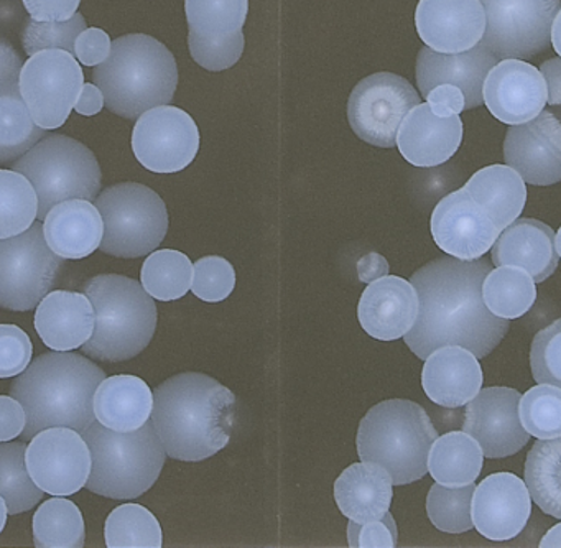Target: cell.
<instances>
[{
    "label": "cell",
    "instance_id": "cell-34",
    "mask_svg": "<svg viewBox=\"0 0 561 548\" xmlns=\"http://www.w3.org/2000/svg\"><path fill=\"white\" fill-rule=\"evenodd\" d=\"M482 300L495 317L517 320L537 300V288L530 274L520 267L501 265L492 269L482 282Z\"/></svg>",
    "mask_w": 561,
    "mask_h": 548
},
{
    "label": "cell",
    "instance_id": "cell-9",
    "mask_svg": "<svg viewBox=\"0 0 561 548\" xmlns=\"http://www.w3.org/2000/svg\"><path fill=\"white\" fill-rule=\"evenodd\" d=\"M104 222L100 249L114 258L136 259L156 251L169 231L165 202L149 186L119 183L96 198Z\"/></svg>",
    "mask_w": 561,
    "mask_h": 548
},
{
    "label": "cell",
    "instance_id": "cell-23",
    "mask_svg": "<svg viewBox=\"0 0 561 548\" xmlns=\"http://www.w3.org/2000/svg\"><path fill=\"white\" fill-rule=\"evenodd\" d=\"M419 315V295L412 282L383 275L370 282L357 305L360 327L369 336L396 341L405 336Z\"/></svg>",
    "mask_w": 561,
    "mask_h": 548
},
{
    "label": "cell",
    "instance_id": "cell-38",
    "mask_svg": "<svg viewBox=\"0 0 561 548\" xmlns=\"http://www.w3.org/2000/svg\"><path fill=\"white\" fill-rule=\"evenodd\" d=\"M140 278L150 297L160 301L179 300L192 287L193 264L183 252L163 249L146 259Z\"/></svg>",
    "mask_w": 561,
    "mask_h": 548
},
{
    "label": "cell",
    "instance_id": "cell-22",
    "mask_svg": "<svg viewBox=\"0 0 561 548\" xmlns=\"http://www.w3.org/2000/svg\"><path fill=\"white\" fill-rule=\"evenodd\" d=\"M499 58L479 42L462 54H438L423 47L416 58V83L423 98L438 84H455L465 94L466 110H476L484 104L482 87L491 68Z\"/></svg>",
    "mask_w": 561,
    "mask_h": 548
},
{
    "label": "cell",
    "instance_id": "cell-20",
    "mask_svg": "<svg viewBox=\"0 0 561 548\" xmlns=\"http://www.w3.org/2000/svg\"><path fill=\"white\" fill-rule=\"evenodd\" d=\"M531 514L527 484L512 472H495L476 486L472 494V525L492 541L517 537Z\"/></svg>",
    "mask_w": 561,
    "mask_h": 548
},
{
    "label": "cell",
    "instance_id": "cell-10",
    "mask_svg": "<svg viewBox=\"0 0 561 548\" xmlns=\"http://www.w3.org/2000/svg\"><path fill=\"white\" fill-rule=\"evenodd\" d=\"M64 261L48 248L41 222L14 238L0 239V308H37L57 284Z\"/></svg>",
    "mask_w": 561,
    "mask_h": 548
},
{
    "label": "cell",
    "instance_id": "cell-14",
    "mask_svg": "<svg viewBox=\"0 0 561 548\" xmlns=\"http://www.w3.org/2000/svg\"><path fill=\"white\" fill-rule=\"evenodd\" d=\"M198 149V127L180 107H152L134 127V156L150 172H182L195 160Z\"/></svg>",
    "mask_w": 561,
    "mask_h": 548
},
{
    "label": "cell",
    "instance_id": "cell-30",
    "mask_svg": "<svg viewBox=\"0 0 561 548\" xmlns=\"http://www.w3.org/2000/svg\"><path fill=\"white\" fill-rule=\"evenodd\" d=\"M152 410V390L140 377H106L94 393L98 422L116 432H134L146 425Z\"/></svg>",
    "mask_w": 561,
    "mask_h": 548
},
{
    "label": "cell",
    "instance_id": "cell-28",
    "mask_svg": "<svg viewBox=\"0 0 561 548\" xmlns=\"http://www.w3.org/2000/svg\"><path fill=\"white\" fill-rule=\"evenodd\" d=\"M44 235L55 254L78 261L100 248L104 236L103 216L90 199H67L48 212Z\"/></svg>",
    "mask_w": 561,
    "mask_h": 548
},
{
    "label": "cell",
    "instance_id": "cell-8",
    "mask_svg": "<svg viewBox=\"0 0 561 548\" xmlns=\"http://www.w3.org/2000/svg\"><path fill=\"white\" fill-rule=\"evenodd\" d=\"M12 170L31 180L38 196V221L67 199L98 198L103 182L100 162L84 144L55 134L35 144Z\"/></svg>",
    "mask_w": 561,
    "mask_h": 548
},
{
    "label": "cell",
    "instance_id": "cell-7",
    "mask_svg": "<svg viewBox=\"0 0 561 548\" xmlns=\"http://www.w3.org/2000/svg\"><path fill=\"white\" fill-rule=\"evenodd\" d=\"M81 435L91 449L87 488L110 499H136L149 491L165 465L167 452L153 423L116 432L93 422Z\"/></svg>",
    "mask_w": 561,
    "mask_h": 548
},
{
    "label": "cell",
    "instance_id": "cell-19",
    "mask_svg": "<svg viewBox=\"0 0 561 548\" xmlns=\"http://www.w3.org/2000/svg\"><path fill=\"white\" fill-rule=\"evenodd\" d=\"M482 100L489 113L508 126L528 123L547 104V83L538 68L517 58L497 61L485 77Z\"/></svg>",
    "mask_w": 561,
    "mask_h": 548
},
{
    "label": "cell",
    "instance_id": "cell-4",
    "mask_svg": "<svg viewBox=\"0 0 561 548\" xmlns=\"http://www.w3.org/2000/svg\"><path fill=\"white\" fill-rule=\"evenodd\" d=\"M93 80L111 113L137 119L152 107L172 103L179 68L162 42L130 34L113 42L107 60L94 68Z\"/></svg>",
    "mask_w": 561,
    "mask_h": 548
},
{
    "label": "cell",
    "instance_id": "cell-44",
    "mask_svg": "<svg viewBox=\"0 0 561 548\" xmlns=\"http://www.w3.org/2000/svg\"><path fill=\"white\" fill-rule=\"evenodd\" d=\"M87 28V21L78 12L67 22H38L31 18L25 22L22 45L31 57L44 50H65L75 55V42Z\"/></svg>",
    "mask_w": 561,
    "mask_h": 548
},
{
    "label": "cell",
    "instance_id": "cell-17",
    "mask_svg": "<svg viewBox=\"0 0 561 548\" xmlns=\"http://www.w3.org/2000/svg\"><path fill=\"white\" fill-rule=\"evenodd\" d=\"M504 160L535 186L561 182V123L550 111H541L528 123L508 127Z\"/></svg>",
    "mask_w": 561,
    "mask_h": 548
},
{
    "label": "cell",
    "instance_id": "cell-41",
    "mask_svg": "<svg viewBox=\"0 0 561 548\" xmlns=\"http://www.w3.org/2000/svg\"><path fill=\"white\" fill-rule=\"evenodd\" d=\"M190 32L205 38L228 37L242 31L248 0H185Z\"/></svg>",
    "mask_w": 561,
    "mask_h": 548
},
{
    "label": "cell",
    "instance_id": "cell-49",
    "mask_svg": "<svg viewBox=\"0 0 561 548\" xmlns=\"http://www.w3.org/2000/svg\"><path fill=\"white\" fill-rule=\"evenodd\" d=\"M397 525L392 515L387 512L379 521L347 524V540L353 548H393L397 545Z\"/></svg>",
    "mask_w": 561,
    "mask_h": 548
},
{
    "label": "cell",
    "instance_id": "cell-43",
    "mask_svg": "<svg viewBox=\"0 0 561 548\" xmlns=\"http://www.w3.org/2000/svg\"><path fill=\"white\" fill-rule=\"evenodd\" d=\"M520 422L528 435L537 439L557 438L561 435V389L538 384L520 397Z\"/></svg>",
    "mask_w": 561,
    "mask_h": 548
},
{
    "label": "cell",
    "instance_id": "cell-15",
    "mask_svg": "<svg viewBox=\"0 0 561 548\" xmlns=\"http://www.w3.org/2000/svg\"><path fill=\"white\" fill-rule=\"evenodd\" d=\"M27 469L35 484L51 495L77 494L91 475V449L78 430L51 426L27 446Z\"/></svg>",
    "mask_w": 561,
    "mask_h": 548
},
{
    "label": "cell",
    "instance_id": "cell-32",
    "mask_svg": "<svg viewBox=\"0 0 561 548\" xmlns=\"http://www.w3.org/2000/svg\"><path fill=\"white\" fill-rule=\"evenodd\" d=\"M482 453L479 443L466 432H449L433 442L428 471L436 482L448 488L471 484L481 475Z\"/></svg>",
    "mask_w": 561,
    "mask_h": 548
},
{
    "label": "cell",
    "instance_id": "cell-56",
    "mask_svg": "<svg viewBox=\"0 0 561 548\" xmlns=\"http://www.w3.org/2000/svg\"><path fill=\"white\" fill-rule=\"evenodd\" d=\"M104 94L98 84L84 83L81 90L80 98L75 104V111L81 116H94L100 114L104 107Z\"/></svg>",
    "mask_w": 561,
    "mask_h": 548
},
{
    "label": "cell",
    "instance_id": "cell-31",
    "mask_svg": "<svg viewBox=\"0 0 561 548\" xmlns=\"http://www.w3.org/2000/svg\"><path fill=\"white\" fill-rule=\"evenodd\" d=\"M466 192L504 231L524 212L527 189L524 179L508 165H489L466 182Z\"/></svg>",
    "mask_w": 561,
    "mask_h": 548
},
{
    "label": "cell",
    "instance_id": "cell-40",
    "mask_svg": "<svg viewBox=\"0 0 561 548\" xmlns=\"http://www.w3.org/2000/svg\"><path fill=\"white\" fill-rule=\"evenodd\" d=\"M110 548H160L162 527L156 515L139 504H123L111 512L104 527Z\"/></svg>",
    "mask_w": 561,
    "mask_h": 548
},
{
    "label": "cell",
    "instance_id": "cell-54",
    "mask_svg": "<svg viewBox=\"0 0 561 548\" xmlns=\"http://www.w3.org/2000/svg\"><path fill=\"white\" fill-rule=\"evenodd\" d=\"M22 67L24 64L21 55L12 45L0 38V98L18 93Z\"/></svg>",
    "mask_w": 561,
    "mask_h": 548
},
{
    "label": "cell",
    "instance_id": "cell-60",
    "mask_svg": "<svg viewBox=\"0 0 561 548\" xmlns=\"http://www.w3.org/2000/svg\"><path fill=\"white\" fill-rule=\"evenodd\" d=\"M8 504H5V499L0 495V532L4 530L5 524H8Z\"/></svg>",
    "mask_w": 561,
    "mask_h": 548
},
{
    "label": "cell",
    "instance_id": "cell-24",
    "mask_svg": "<svg viewBox=\"0 0 561 548\" xmlns=\"http://www.w3.org/2000/svg\"><path fill=\"white\" fill-rule=\"evenodd\" d=\"M462 140V123L458 114L442 117L428 103L413 107L397 134V147L407 162L422 169L448 162Z\"/></svg>",
    "mask_w": 561,
    "mask_h": 548
},
{
    "label": "cell",
    "instance_id": "cell-18",
    "mask_svg": "<svg viewBox=\"0 0 561 548\" xmlns=\"http://www.w3.org/2000/svg\"><path fill=\"white\" fill-rule=\"evenodd\" d=\"M430 226L436 246L461 261L481 259L501 232L465 189L439 199Z\"/></svg>",
    "mask_w": 561,
    "mask_h": 548
},
{
    "label": "cell",
    "instance_id": "cell-5",
    "mask_svg": "<svg viewBox=\"0 0 561 548\" xmlns=\"http://www.w3.org/2000/svg\"><path fill=\"white\" fill-rule=\"evenodd\" d=\"M83 292L96 311L93 336L81 346L87 356L119 363L149 346L156 334L157 305L139 282L117 274L96 275Z\"/></svg>",
    "mask_w": 561,
    "mask_h": 548
},
{
    "label": "cell",
    "instance_id": "cell-1",
    "mask_svg": "<svg viewBox=\"0 0 561 548\" xmlns=\"http://www.w3.org/2000/svg\"><path fill=\"white\" fill-rule=\"evenodd\" d=\"M492 265L482 259L439 258L412 277L419 315L403 336L407 346L425 361L443 346H462L485 357L504 340L508 320L495 317L482 300V282Z\"/></svg>",
    "mask_w": 561,
    "mask_h": 548
},
{
    "label": "cell",
    "instance_id": "cell-16",
    "mask_svg": "<svg viewBox=\"0 0 561 548\" xmlns=\"http://www.w3.org/2000/svg\"><path fill=\"white\" fill-rule=\"evenodd\" d=\"M520 397L511 387H488L466 403L462 432L479 443L485 458L515 455L530 439L518 413Z\"/></svg>",
    "mask_w": 561,
    "mask_h": 548
},
{
    "label": "cell",
    "instance_id": "cell-61",
    "mask_svg": "<svg viewBox=\"0 0 561 548\" xmlns=\"http://www.w3.org/2000/svg\"><path fill=\"white\" fill-rule=\"evenodd\" d=\"M554 249H557L558 258L561 259V228L558 229L557 235H554Z\"/></svg>",
    "mask_w": 561,
    "mask_h": 548
},
{
    "label": "cell",
    "instance_id": "cell-21",
    "mask_svg": "<svg viewBox=\"0 0 561 548\" xmlns=\"http://www.w3.org/2000/svg\"><path fill=\"white\" fill-rule=\"evenodd\" d=\"M485 11L481 0H420L416 32L438 54H462L484 37Z\"/></svg>",
    "mask_w": 561,
    "mask_h": 548
},
{
    "label": "cell",
    "instance_id": "cell-6",
    "mask_svg": "<svg viewBox=\"0 0 561 548\" xmlns=\"http://www.w3.org/2000/svg\"><path fill=\"white\" fill-rule=\"evenodd\" d=\"M436 438L438 433L423 407L412 400H386L360 420L357 455L360 461L383 466L393 484L405 486L428 471L430 448Z\"/></svg>",
    "mask_w": 561,
    "mask_h": 548
},
{
    "label": "cell",
    "instance_id": "cell-48",
    "mask_svg": "<svg viewBox=\"0 0 561 548\" xmlns=\"http://www.w3.org/2000/svg\"><path fill=\"white\" fill-rule=\"evenodd\" d=\"M34 354L31 338L15 324H0V379L19 376Z\"/></svg>",
    "mask_w": 561,
    "mask_h": 548
},
{
    "label": "cell",
    "instance_id": "cell-33",
    "mask_svg": "<svg viewBox=\"0 0 561 548\" xmlns=\"http://www.w3.org/2000/svg\"><path fill=\"white\" fill-rule=\"evenodd\" d=\"M524 475L535 504L545 514L561 518V435L534 443Z\"/></svg>",
    "mask_w": 561,
    "mask_h": 548
},
{
    "label": "cell",
    "instance_id": "cell-35",
    "mask_svg": "<svg viewBox=\"0 0 561 548\" xmlns=\"http://www.w3.org/2000/svg\"><path fill=\"white\" fill-rule=\"evenodd\" d=\"M87 540L84 518L68 499L45 501L34 515V544L38 548H81Z\"/></svg>",
    "mask_w": 561,
    "mask_h": 548
},
{
    "label": "cell",
    "instance_id": "cell-39",
    "mask_svg": "<svg viewBox=\"0 0 561 548\" xmlns=\"http://www.w3.org/2000/svg\"><path fill=\"white\" fill-rule=\"evenodd\" d=\"M38 216V196L27 176L0 170V239L27 231Z\"/></svg>",
    "mask_w": 561,
    "mask_h": 548
},
{
    "label": "cell",
    "instance_id": "cell-27",
    "mask_svg": "<svg viewBox=\"0 0 561 548\" xmlns=\"http://www.w3.org/2000/svg\"><path fill=\"white\" fill-rule=\"evenodd\" d=\"M494 265L524 269L535 282L547 281L558 267L554 232L534 218H517L502 231L492 246Z\"/></svg>",
    "mask_w": 561,
    "mask_h": 548
},
{
    "label": "cell",
    "instance_id": "cell-55",
    "mask_svg": "<svg viewBox=\"0 0 561 548\" xmlns=\"http://www.w3.org/2000/svg\"><path fill=\"white\" fill-rule=\"evenodd\" d=\"M540 73L547 83V103L550 106H561V58L545 61Z\"/></svg>",
    "mask_w": 561,
    "mask_h": 548
},
{
    "label": "cell",
    "instance_id": "cell-45",
    "mask_svg": "<svg viewBox=\"0 0 561 548\" xmlns=\"http://www.w3.org/2000/svg\"><path fill=\"white\" fill-rule=\"evenodd\" d=\"M234 287V267L226 259L208 255L193 264L192 292L202 300L209 304L226 300Z\"/></svg>",
    "mask_w": 561,
    "mask_h": 548
},
{
    "label": "cell",
    "instance_id": "cell-52",
    "mask_svg": "<svg viewBox=\"0 0 561 548\" xmlns=\"http://www.w3.org/2000/svg\"><path fill=\"white\" fill-rule=\"evenodd\" d=\"M27 412L15 397L0 396V442H12L24 433Z\"/></svg>",
    "mask_w": 561,
    "mask_h": 548
},
{
    "label": "cell",
    "instance_id": "cell-53",
    "mask_svg": "<svg viewBox=\"0 0 561 548\" xmlns=\"http://www.w3.org/2000/svg\"><path fill=\"white\" fill-rule=\"evenodd\" d=\"M425 100L436 116H459L466 110L465 94L455 84H438L426 94Z\"/></svg>",
    "mask_w": 561,
    "mask_h": 548
},
{
    "label": "cell",
    "instance_id": "cell-47",
    "mask_svg": "<svg viewBox=\"0 0 561 548\" xmlns=\"http://www.w3.org/2000/svg\"><path fill=\"white\" fill-rule=\"evenodd\" d=\"M188 45L190 54L199 67L208 71H222L241 60L245 41L242 31L219 38L198 37L190 32Z\"/></svg>",
    "mask_w": 561,
    "mask_h": 548
},
{
    "label": "cell",
    "instance_id": "cell-12",
    "mask_svg": "<svg viewBox=\"0 0 561 548\" xmlns=\"http://www.w3.org/2000/svg\"><path fill=\"white\" fill-rule=\"evenodd\" d=\"M485 11L482 44L499 58L531 60L551 44L560 0H481Z\"/></svg>",
    "mask_w": 561,
    "mask_h": 548
},
{
    "label": "cell",
    "instance_id": "cell-2",
    "mask_svg": "<svg viewBox=\"0 0 561 548\" xmlns=\"http://www.w3.org/2000/svg\"><path fill=\"white\" fill-rule=\"evenodd\" d=\"M234 419V393L206 374H179L153 392V426L167 455L179 461H203L221 452Z\"/></svg>",
    "mask_w": 561,
    "mask_h": 548
},
{
    "label": "cell",
    "instance_id": "cell-29",
    "mask_svg": "<svg viewBox=\"0 0 561 548\" xmlns=\"http://www.w3.org/2000/svg\"><path fill=\"white\" fill-rule=\"evenodd\" d=\"M392 476L377 463L351 465L334 482L337 507L350 521L366 524L379 521L392 502Z\"/></svg>",
    "mask_w": 561,
    "mask_h": 548
},
{
    "label": "cell",
    "instance_id": "cell-3",
    "mask_svg": "<svg viewBox=\"0 0 561 548\" xmlns=\"http://www.w3.org/2000/svg\"><path fill=\"white\" fill-rule=\"evenodd\" d=\"M104 379L106 373L100 366L70 351H51L32 361L11 386V396L27 412L22 438L31 442L51 426L83 433L96 422L94 393Z\"/></svg>",
    "mask_w": 561,
    "mask_h": 548
},
{
    "label": "cell",
    "instance_id": "cell-13",
    "mask_svg": "<svg viewBox=\"0 0 561 548\" xmlns=\"http://www.w3.org/2000/svg\"><path fill=\"white\" fill-rule=\"evenodd\" d=\"M415 88L393 73H376L357 83L347 103L354 133L370 146L392 149L407 114L419 106Z\"/></svg>",
    "mask_w": 561,
    "mask_h": 548
},
{
    "label": "cell",
    "instance_id": "cell-11",
    "mask_svg": "<svg viewBox=\"0 0 561 548\" xmlns=\"http://www.w3.org/2000/svg\"><path fill=\"white\" fill-rule=\"evenodd\" d=\"M83 84V70L73 54L44 50L25 61L19 91L35 124L51 130L67 123Z\"/></svg>",
    "mask_w": 561,
    "mask_h": 548
},
{
    "label": "cell",
    "instance_id": "cell-25",
    "mask_svg": "<svg viewBox=\"0 0 561 548\" xmlns=\"http://www.w3.org/2000/svg\"><path fill=\"white\" fill-rule=\"evenodd\" d=\"M478 357L462 346H443L425 359L422 386L432 402L458 409L478 396L482 387Z\"/></svg>",
    "mask_w": 561,
    "mask_h": 548
},
{
    "label": "cell",
    "instance_id": "cell-59",
    "mask_svg": "<svg viewBox=\"0 0 561 548\" xmlns=\"http://www.w3.org/2000/svg\"><path fill=\"white\" fill-rule=\"evenodd\" d=\"M551 47L561 58V8L554 15L553 24H551Z\"/></svg>",
    "mask_w": 561,
    "mask_h": 548
},
{
    "label": "cell",
    "instance_id": "cell-50",
    "mask_svg": "<svg viewBox=\"0 0 561 548\" xmlns=\"http://www.w3.org/2000/svg\"><path fill=\"white\" fill-rule=\"evenodd\" d=\"M113 48L110 35L101 28H87L78 35L75 42V57L84 65V67H98L107 60Z\"/></svg>",
    "mask_w": 561,
    "mask_h": 548
},
{
    "label": "cell",
    "instance_id": "cell-36",
    "mask_svg": "<svg viewBox=\"0 0 561 548\" xmlns=\"http://www.w3.org/2000/svg\"><path fill=\"white\" fill-rule=\"evenodd\" d=\"M47 130L35 124L21 91L0 98V165L18 162Z\"/></svg>",
    "mask_w": 561,
    "mask_h": 548
},
{
    "label": "cell",
    "instance_id": "cell-58",
    "mask_svg": "<svg viewBox=\"0 0 561 548\" xmlns=\"http://www.w3.org/2000/svg\"><path fill=\"white\" fill-rule=\"evenodd\" d=\"M540 548H561V524L554 525L541 538Z\"/></svg>",
    "mask_w": 561,
    "mask_h": 548
},
{
    "label": "cell",
    "instance_id": "cell-26",
    "mask_svg": "<svg viewBox=\"0 0 561 548\" xmlns=\"http://www.w3.org/2000/svg\"><path fill=\"white\" fill-rule=\"evenodd\" d=\"M94 327L96 311L90 297L80 292H50L35 311V330L54 351L78 350L93 336Z\"/></svg>",
    "mask_w": 561,
    "mask_h": 548
},
{
    "label": "cell",
    "instance_id": "cell-46",
    "mask_svg": "<svg viewBox=\"0 0 561 548\" xmlns=\"http://www.w3.org/2000/svg\"><path fill=\"white\" fill-rule=\"evenodd\" d=\"M530 369L538 384L561 389V318L535 334L530 350Z\"/></svg>",
    "mask_w": 561,
    "mask_h": 548
},
{
    "label": "cell",
    "instance_id": "cell-57",
    "mask_svg": "<svg viewBox=\"0 0 561 548\" xmlns=\"http://www.w3.org/2000/svg\"><path fill=\"white\" fill-rule=\"evenodd\" d=\"M357 272H359V278L363 282L377 281V278L383 277L389 272V264H387L386 259L382 255L376 254V252H370L366 258L360 259L357 262Z\"/></svg>",
    "mask_w": 561,
    "mask_h": 548
},
{
    "label": "cell",
    "instance_id": "cell-51",
    "mask_svg": "<svg viewBox=\"0 0 561 548\" xmlns=\"http://www.w3.org/2000/svg\"><path fill=\"white\" fill-rule=\"evenodd\" d=\"M25 11L38 22H67L77 15L81 0H22Z\"/></svg>",
    "mask_w": 561,
    "mask_h": 548
},
{
    "label": "cell",
    "instance_id": "cell-42",
    "mask_svg": "<svg viewBox=\"0 0 561 548\" xmlns=\"http://www.w3.org/2000/svg\"><path fill=\"white\" fill-rule=\"evenodd\" d=\"M474 489V482L461 488H448L439 482L433 484L426 498V514L432 524L438 530L448 534L471 530V502Z\"/></svg>",
    "mask_w": 561,
    "mask_h": 548
},
{
    "label": "cell",
    "instance_id": "cell-37",
    "mask_svg": "<svg viewBox=\"0 0 561 548\" xmlns=\"http://www.w3.org/2000/svg\"><path fill=\"white\" fill-rule=\"evenodd\" d=\"M25 455V443H0V495L5 499L12 515L31 511L45 494L28 475Z\"/></svg>",
    "mask_w": 561,
    "mask_h": 548
}]
</instances>
